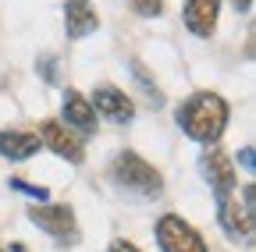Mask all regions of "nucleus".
I'll use <instances>...</instances> for the list:
<instances>
[{"label": "nucleus", "mask_w": 256, "mask_h": 252, "mask_svg": "<svg viewBox=\"0 0 256 252\" xmlns=\"http://www.w3.org/2000/svg\"><path fill=\"white\" fill-rule=\"evenodd\" d=\"M0 252H4V249H0Z\"/></svg>", "instance_id": "obj_20"}, {"label": "nucleus", "mask_w": 256, "mask_h": 252, "mask_svg": "<svg viewBox=\"0 0 256 252\" xmlns=\"http://www.w3.org/2000/svg\"><path fill=\"white\" fill-rule=\"evenodd\" d=\"M217 220H220V228L228 231V238L235 242H252V210H246L235 196H224L217 199Z\"/></svg>", "instance_id": "obj_7"}, {"label": "nucleus", "mask_w": 256, "mask_h": 252, "mask_svg": "<svg viewBox=\"0 0 256 252\" xmlns=\"http://www.w3.org/2000/svg\"><path fill=\"white\" fill-rule=\"evenodd\" d=\"M107 252H139V249H136L132 242H110V249H107Z\"/></svg>", "instance_id": "obj_18"}, {"label": "nucleus", "mask_w": 256, "mask_h": 252, "mask_svg": "<svg viewBox=\"0 0 256 252\" xmlns=\"http://www.w3.org/2000/svg\"><path fill=\"white\" fill-rule=\"evenodd\" d=\"M110 174H114V181L121 188H128V192H136L142 199H156L160 192H164V178H160V171L153 164H146L142 156L132 153V149H124L118 160H114Z\"/></svg>", "instance_id": "obj_2"}, {"label": "nucleus", "mask_w": 256, "mask_h": 252, "mask_svg": "<svg viewBox=\"0 0 256 252\" xmlns=\"http://www.w3.org/2000/svg\"><path fill=\"white\" fill-rule=\"evenodd\" d=\"M132 75H136V78L142 82V89L150 92V103H153V107H160V103H164V96H160V89H156V85L150 82V75H146V68H142V60H132Z\"/></svg>", "instance_id": "obj_13"}, {"label": "nucleus", "mask_w": 256, "mask_h": 252, "mask_svg": "<svg viewBox=\"0 0 256 252\" xmlns=\"http://www.w3.org/2000/svg\"><path fill=\"white\" fill-rule=\"evenodd\" d=\"M32 153H40V135H32V132H0V156H8V160H28Z\"/></svg>", "instance_id": "obj_12"}, {"label": "nucleus", "mask_w": 256, "mask_h": 252, "mask_svg": "<svg viewBox=\"0 0 256 252\" xmlns=\"http://www.w3.org/2000/svg\"><path fill=\"white\" fill-rule=\"evenodd\" d=\"M132 11L139 18H160L164 14V0H132Z\"/></svg>", "instance_id": "obj_14"}, {"label": "nucleus", "mask_w": 256, "mask_h": 252, "mask_svg": "<svg viewBox=\"0 0 256 252\" xmlns=\"http://www.w3.org/2000/svg\"><path fill=\"white\" fill-rule=\"evenodd\" d=\"M200 171H203V178H206V185H210V192H214L217 199H224V196L235 192V164H232L228 153H220V149L203 153Z\"/></svg>", "instance_id": "obj_6"}, {"label": "nucleus", "mask_w": 256, "mask_h": 252, "mask_svg": "<svg viewBox=\"0 0 256 252\" xmlns=\"http://www.w3.org/2000/svg\"><path fill=\"white\" fill-rule=\"evenodd\" d=\"M40 142L50 149V153H57L60 160H68V164H82L86 160V149H82V139L68 128L64 121H54V117H46L43 124H40Z\"/></svg>", "instance_id": "obj_5"}, {"label": "nucleus", "mask_w": 256, "mask_h": 252, "mask_svg": "<svg viewBox=\"0 0 256 252\" xmlns=\"http://www.w3.org/2000/svg\"><path fill=\"white\" fill-rule=\"evenodd\" d=\"M217 14H220V0H185V25L192 36L210 39L217 28Z\"/></svg>", "instance_id": "obj_9"}, {"label": "nucleus", "mask_w": 256, "mask_h": 252, "mask_svg": "<svg viewBox=\"0 0 256 252\" xmlns=\"http://www.w3.org/2000/svg\"><path fill=\"white\" fill-rule=\"evenodd\" d=\"M232 4H235L238 14H249V11H252V0H232Z\"/></svg>", "instance_id": "obj_19"}, {"label": "nucleus", "mask_w": 256, "mask_h": 252, "mask_svg": "<svg viewBox=\"0 0 256 252\" xmlns=\"http://www.w3.org/2000/svg\"><path fill=\"white\" fill-rule=\"evenodd\" d=\"M92 110H100V114H107L110 121H132L136 117V103L124 96L121 89H114V85H100L92 92V103H89Z\"/></svg>", "instance_id": "obj_11"}, {"label": "nucleus", "mask_w": 256, "mask_h": 252, "mask_svg": "<svg viewBox=\"0 0 256 252\" xmlns=\"http://www.w3.org/2000/svg\"><path fill=\"white\" fill-rule=\"evenodd\" d=\"M28 220L57 242H75L78 238V220H75L72 206H32Z\"/></svg>", "instance_id": "obj_4"}, {"label": "nucleus", "mask_w": 256, "mask_h": 252, "mask_svg": "<svg viewBox=\"0 0 256 252\" xmlns=\"http://www.w3.org/2000/svg\"><path fill=\"white\" fill-rule=\"evenodd\" d=\"M238 164H242V167L252 174V167H256V160H252V146H246V149L238 153Z\"/></svg>", "instance_id": "obj_17"}, {"label": "nucleus", "mask_w": 256, "mask_h": 252, "mask_svg": "<svg viewBox=\"0 0 256 252\" xmlns=\"http://www.w3.org/2000/svg\"><path fill=\"white\" fill-rule=\"evenodd\" d=\"M36 68H40V75H43L46 82H57V57H54V53H43V57L36 60Z\"/></svg>", "instance_id": "obj_15"}, {"label": "nucleus", "mask_w": 256, "mask_h": 252, "mask_svg": "<svg viewBox=\"0 0 256 252\" xmlns=\"http://www.w3.org/2000/svg\"><path fill=\"white\" fill-rule=\"evenodd\" d=\"M64 124H68L72 132H78V135H92L100 124H96V110L89 107V100L82 96V92H75V89H68L64 92Z\"/></svg>", "instance_id": "obj_10"}, {"label": "nucleus", "mask_w": 256, "mask_h": 252, "mask_svg": "<svg viewBox=\"0 0 256 252\" xmlns=\"http://www.w3.org/2000/svg\"><path fill=\"white\" fill-rule=\"evenodd\" d=\"M156 245L164 252H206V242L200 238V231L174 213H164L156 220Z\"/></svg>", "instance_id": "obj_3"}, {"label": "nucleus", "mask_w": 256, "mask_h": 252, "mask_svg": "<svg viewBox=\"0 0 256 252\" xmlns=\"http://www.w3.org/2000/svg\"><path fill=\"white\" fill-rule=\"evenodd\" d=\"M96 28H100V18H96L89 0H64V32H68V39H86Z\"/></svg>", "instance_id": "obj_8"}, {"label": "nucleus", "mask_w": 256, "mask_h": 252, "mask_svg": "<svg viewBox=\"0 0 256 252\" xmlns=\"http://www.w3.org/2000/svg\"><path fill=\"white\" fill-rule=\"evenodd\" d=\"M178 128L196 139V142H217L228 128V103H224L217 92H192V96L174 110Z\"/></svg>", "instance_id": "obj_1"}, {"label": "nucleus", "mask_w": 256, "mask_h": 252, "mask_svg": "<svg viewBox=\"0 0 256 252\" xmlns=\"http://www.w3.org/2000/svg\"><path fill=\"white\" fill-rule=\"evenodd\" d=\"M11 188H18V192H25V196H32V199H46V188H36V185H25V181H18V178H11Z\"/></svg>", "instance_id": "obj_16"}]
</instances>
